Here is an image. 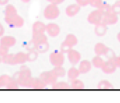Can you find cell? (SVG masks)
<instances>
[{"label": "cell", "mask_w": 120, "mask_h": 103, "mask_svg": "<svg viewBox=\"0 0 120 103\" xmlns=\"http://www.w3.org/2000/svg\"><path fill=\"white\" fill-rule=\"evenodd\" d=\"M105 60L100 55H95L91 59L92 67H95V68H101L103 64L105 63Z\"/></svg>", "instance_id": "cell-20"}, {"label": "cell", "mask_w": 120, "mask_h": 103, "mask_svg": "<svg viewBox=\"0 0 120 103\" xmlns=\"http://www.w3.org/2000/svg\"><path fill=\"white\" fill-rule=\"evenodd\" d=\"M117 39H118V42L120 43V32H118V36H117Z\"/></svg>", "instance_id": "cell-45"}, {"label": "cell", "mask_w": 120, "mask_h": 103, "mask_svg": "<svg viewBox=\"0 0 120 103\" xmlns=\"http://www.w3.org/2000/svg\"><path fill=\"white\" fill-rule=\"evenodd\" d=\"M60 27L56 23L53 22H50V23L47 24L46 25V30L45 32L47 33V35L51 37H56L59 35L60 33Z\"/></svg>", "instance_id": "cell-7"}, {"label": "cell", "mask_w": 120, "mask_h": 103, "mask_svg": "<svg viewBox=\"0 0 120 103\" xmlns=\"http://www.w3.org/2000/svg\"><path fill=\"white\" fill-rule=\"evenodd\" d=\"M19 73L22 76H31V71L26 65H22L20 70H19Z\"/></svg>", "instance_id": "cell-32"}, {"label": "cell", "mask_w": 120, "mask_h": 103, "mask_svg": "<svg viewBox=\"0 0 120 103\" xmlns=\"http://www.w3.org/2000/svg\"><path fill=\"white\" fill-rule=\"evenodd\" d=\"M118 15L113 13V12H109V13L105 14L103 17V20L102 22L104 24H105L106 26H112L114 25L118 22Z\"/></svg>", "instance_id": "cell-8"}, {"label": "cell", "mask_w": 120, "mask_h": 103, "mask_svg": "<svg viewBox=\"0 0 120 103\" xmlns=\"http://www.w3.org/2000/svg\"><path fill=\"white\" fill-rule=\"evenodd\" d=\"M107 32H108V26L104 24L103 22L95 26L94 32L97 36H104L105 35H106Z\"/></svg>", "instance_id": "cell-14"}, {"label": "cell", "mask_w": 120, "mask_h": 103, "mask_svg": "<svg viewBox=\"0 0 120 103\" xmlns=\"http://www.w3.org/2000/svg\"><path fill=\"white\" fill-rule=\"evenodd\" d=\"M40 78L47 85H51V86L58 81V77L54 74V73L52 70H50V71H45L43 73H41L40 75Z\"/></svg>", "instance_id": "cell-5"}, {"label": "cell", "mask_w": 120, "mask_h": 103, "mask_svg": "<svg viewBox=\"0 0 120 103\" xmlns=\"http://www.w3.org/2000/svg\"><path fill=\"white\" fill-rule=\"evenodd\" d=\"M17 43V39L11 36H3L0 39V45L7 46L8 48L14 46Z\"/></svg>", "instance_id": "cell-10"}, {"label": "cell", "mask_w": 120, "mask_h": 103, "mask_svg": "<svg viewBox=\"0 0 120 103\" xmlns=\"http://www.w3.org/2000/svg\"><path fill=\"white\" fill-rule=\"evenodd\" d=\"M20 86L18 84V82L16 79H14V78H11V80L9 81L8 84L7 88H8V89H17Z\"/></svg>", "instance_id": "cell-33"}, {"label": "cell", "mask_w": 120, "mask_h": 103, "mask_svg": "<svg viewBox=\"0 0 120 103\" xmlns=\"http://www.w3.org/2000/svg\"><path fill=\"white\" fill-rule=\"evenodd\" d=\"M52 87L53 89H68V88H70V84H68L66 82H56L52 85Z\"/></svg>", "instance_id": "cell-28"}, {"label": "cell", "mask_w": 120, "mask_h": 103, "mask_svg": "<svg viewBox=\"0 0 120 103\" xmlns=\"http://www.w3.org/2000/svg\"><path fill=\"white\" fill-rule=\"evenodd\" d=\"M17 14V10L12 4H7L4 10V15L5 17H12Z\"/></svg>", "instance_id": "cell-22"}, {"label": "cell", "mask_w": 120, "mask_h": 103, "mask_svg": "<svg viewBox=\"0 0 120 103\" xmlns=\"http://www.w3.org/2000/svg\"><path fill=\"white\" fill-rule=\"evenodd\" d=\"M48 85L39 77V78H33V81H32L31 87L35 88V89H43V88L46 87Z\"/></svg>", "instance_id": "cell-18"}, {"label": "cell", "mask_w": 120, "mask_h": 103, "mask_svg": "<svg viewBox=\"0 0 120 103\" xmlns=\"http://www.w3.org/2000/svg\"><path fill=\"white\" fill-rule=\"evenodd\" d=\"M4 21L9 27H12V28H16V27L20 28V27H23L24 23H25L24 19L21 16H19L18 14L12 16V17H4Z\"/></svg>", "instance_id": "cell-3"}, {"label": "cell", "mask_w": 120, "mask_h": 103, "mask_svg": "<svg viewBox=\"0 0 120 103\" xmlns=\"http://www.w3.org/2000/svg\"><path fill=\"white\" fill-rule=\"evenodd\" d=\"M70 87L72 89H83V88H85V84L82 80L76 78V79L71 81Z\"/></svg>", "instance_id": "cell-24"}, {"label": "cell", "mask_w": 120, "mask_h": 103, "mask_svg": "<svg viewBox=\"0 0 120 103\" xmlns=\"http://www.w3.org/2000/svg\"><path fill=\"white\" fill-rule=\"evenodd\" d=\"M101 69L103 73H106V74H112L116 71L117 67L113 62V60L108 59L107 61H105V63L102 66Z\"/></svg>", "instance_id": "cell-9"}, {"label": "cell", "mask_w": 120, "mask_h": 103, "mask_svg": "<svg viewBox=\"0 0 120 103\" xmlns=\"http://www.w3.org/2000/svg\"><path fill=\"white\" fill-rule=\"evenodd\" d=\"M81 10V7L78 5L77 4H72L68 5L67 8H66L65 10V13L68 17H72L74 16L77 15L78 12H80Z\"/></svg>", "instance_id": "cell-11"}, {"label": "cell", "mask_w": 120, "mask_h": 103, "mask_svg": "<svg viewBox=\"0 0 120 103\" xmlns=\"http://www.w3.org/2000/svg\"><path fill=\"white\" fill-rule=\"evenodd\" d=\"M67 54H68V59L69 63L72 66H76L77 64H78L79 62L81 61V58H82L80 52L74 50V49H71Z\"/></svg>", "instance_id": "cell-6"}, {"label": "cell", "mask_w": 120, "mask_h": 103, "mask_svg": "<svg viewBox=\"0 0 120 103\" xmlns=\"http://www.w3.org/2000/svg\"><path fill=\"white\" fill-rule=\"evenodd\" d=\"M4 32H5V30H4V26L0 23V37H2L4 35Z\"/></svg>", "instance_id": "cell-43"}, {"label": "cell", "mask_w": 120, "mask_h": 103, "mask_svg": "<svg viewBox=\"0 0 120 103\" xmlns=\"http://www.w3.org/2000/svg\"><path fill=\"white\" fill-rule=\"evenodd\" d=\"M64 42H65L66 44H68L69 46L73 48L75 45H77L78 40H77V36H76L75 35H73V34H68V35L66 36L65 39H64Z\"/></svg>", "instance_id": "cell-19"}, {"label": "cell", "mask_w": 120, "mask_h": 103, "mask_svg": "<svg viewBox=\"0 0 120 103\" xmlns=\"http://www.w3.org/2000/svg\"><path fill=\"white\" fill-rule=\"evenodd\" d=\"M99 89H113V85L107 80H101L97 85Z\"/></svg>", "instance_id": "cell-27"}, {"label": "cell", "mask_w": 120, "mask_h": 103, "mask_svg": "<svg viewBox=\"0 0 120 103\" xmlns=\"http://www.w3.org/2000/svg\"><path fill=\"white\" fill-rule=\"evenodd\" d=\"M104 56H105L108 59H109V60H112L113 58H114L116 55H115V53H114V51H113L112 49H110V48H109L108 47V49H107V50L105 51V55H104Z\"/></svg>", "instance_id": "cell-34"}, {"label": "cell", "mask_w": 120, "mask_h": 103, "mask_svg": "<svg viewBox=\"0 0 120 103\" xmlns=\"http://www.w3.org/2000/svg\"><path fill=\"white\" fill-rule=\"evenodd\" d=\"M49 62L53 67L55 66H63L65 61L64 54L60 50H55L49 55Z\"/></svg>", "instance_id": "cell-2"}, {"label": "cell", "mask_w": 120, "mask_h": 103, "mask_svg": "<svg viewBox=\"0 0 120 103\" xmlns=\"http://www.w3.org/2000/svg\"><path fill=\"white\" fill-rule=\"evenodd\" d=\"M60 15V10L58 5L53 4H49L45 7L44 10V17L45 19L53 21L57 19Z\"/></svg>", "instance_id": "cell-1"}, {"label": "cell", "mask_w": 120, "mask_h": 103, "mask_svg": "<svg viewBox=\"0 0 120 103\" xmlns=\"http://www.w3.org/2000/svg\"><path fill=\"white\" fill-rule=\"evenodd\" d=\"M9 49L10 48H8V47L0 45V56L4 57V55H8L9 53Z\"/></svg>", "instance_id": "cell-38"}, {"label": "cell", "mask_w": 120, "mask_h": 103, "mask_svg": "<svg viewBox=\"0 0 120 103\" xmlns=\"http://www.w3.org/2000/svg\"><path fill=\"white\" fill-rule=\"evenodd\" d=\"M112 60H113V62L114 63V64L116 65L117 68H120V55L119 56H115Z\"/></svg>", "instance_id": "cell-41"}, {"label": "cell", "mask_w": 120, "mask_h": 103, "mask_svg": "<svg viewBox=\"0 0 120 103\" xmlns=\"http://www.w3.org/2000/svg\"><path fill=\"white\" fill-rule=\"evenodd\" d=\"M31 40L34 42L35 45H38L40 43H42V42H45L48 40V37H47L46 35L44 34H36V35H32V39Z\"/></svg>", "instance_id": "cell-21"}, {"label": "cell", "mask_w": 120, "mask_h": 103, "mask_svg": "<svg viewBox=\"0 0 120 103\" xmlns=\"http://www.w3.org/2000/svg\"><path fill=\"white\" fill-rule=\"evenodd\" d=\"M119 15H120V14H119Z\"/></svg>", "instance_id": "cell-49"}, {"label": "cell", "mask_w": 120, "mask_h": 103, "mask_svg": "<svg viewBox=\"0 0 120 103\" xmlns=\"http://www.w3.org/2000/svg\"><path fill=\"white\" fill-rule=\"evenodd\" d=\"M76 4H77L81 8L86 7V6L89 5V0H75Z\"/></svg>", "instance_id": "cell-39"}, {"label": "cell", "mask_w": 120, "mask_h": 103, "mask_svg": "<svg viewBox=\"0 0 120 103\" xmlns=\"http://www.w3.org/2000/svg\"><path fill=\"white\" fill-rule=\"evenodd\" d=\"M11 80V77L9 75H1L0 76V88L2 87H7L9 81Z\"/></svg>", "instance_id": "cell-31"}, {"label": "cell", "mask_w": 120, "mask_h": 103, "mask_svg": "<svg viewBox=\"0 0 120 103\" xmlns=\"http://www.w3.org/2000/svg\"><path fill=\"white\" fill-rule=\"evenodd\" d=\"M9 0H0V5H7Z\"/></svg>", "instance_id": "cell-44"}, {"label": "cell", "mask_w": 120, "mask_h": 103, "mask_svg": "<svg viewBox=\"0 0 120 103\" xmlns=\"http://www.w3.org/2000/svg\"><path fill=\"white\" fill-rule=\"evenodd\" d=\"M111 12L113 13L116 14V15H119L120 14V4L115 3L114 4L111 6Z\"/></svg>", "instance_id": "cell-36"}, {"label": "cell", "mask_w": 120, "mask_h": 103, "mask_svg": "<svg viewBox=\"0 0 120 103\" xmlns=\"http://www.w3.org/2000/svg\"><path fill=\"white\" fill-rule=\"evenodd\" d=\"M14 60H15V64H23L27 62L26 54L24 52H18L17 54H14Z\"/></svg>", "instance_id": "cell-16"}, {"label": "cell", "mask_w": 120, "mask_h": 103, "mask_svg": "<svg viewBox=\"0 0 120 103\" xmlns=\"http://www.w3.org/2000/svg\"><path fill=\"white\" fill-rule=\"evenodd\" d=\"M47 1L49 2V4H56V5H58V4L64 3L65 0H47Z\"/></svg>", "instance_id": "cell-42"}, {"label": "cell", "mask_w": 120, "mask_h": 103, "mask_svg": "<svg viewBox=\"0 0 120 103\" xmlns=\"http://www.w3.org/2000/svg\"><path fill=\"white\" fill-rule=\"evenodd\" d=\"M92 68V64L91 62L88 61V60H82L79 62L78 63V69L80 71L81 74H85L87 73L88 72H90Z\"/></svg>", "instance_id": "cell-13"}, {"label": "cell", "mask_w": 120, "mask_h": 103, "mask_svg": "<svg viewBox=\"0 0 120 103\" xmlns=\"http://www.w3.org/2000/svg\"><path fill=\"white\" fill-rule=\"evenodd\" d=\"M81 73L79 71L78 68H76L75 66H72V68H70L68 69V71L67 72V75H68V78L70 81L76 78H78V77L80 76Z\"/></svg>", "instance_id": "cell-17"}, {"label": "cell", "mask_w": 120, "mask_h": 103, "mask_svg": "<svg viewBox=\"0 0 120 103\" xmlns=\"http://www.w3.org/2000/svg\"><path fill=\"white\" fill-rule=\"evenodd\" d=\"M104 14L100 12L99 9H95V10L92 11L87 17V21L91 25H97L99 23H101L102 20H103Z\"/></svg>", "instance_id": "cell-4"}, {"label": "cell", "mask_w": 120, "mask_h": 103, "mask_svg": "<svg viewBox=\"0 0 120 103\" xmlns=\"http://www.w3.org/2000/svg\"><path fill=\"white\" fill-rule=\"evenodd\" d=\"M2 63L8 65H16L14 60V54H8L2 57Z\"/></svg>", "instance_id": "cell-25"}, {"label": "cell", "mask_w": 120, "mask_h": 103, "mask_svg": "<svg viewBox=\"0 0 120 103\" xmlns=\"http://www.w3.org/2000/svg\"><path fill=\"white\" fill-rule=\"evenodd\" d=\"M46 25L42 22H35L32 25V35L45 33Z\"/></svg>", "instance_id": "cell-12"}, {"label": "cell", "mask_w": 120, "mask_h": 103, "mask_svg": "<svg viewBox=\"0 0 120 103\" xmlns=\"http://www.w3.org/2000/svg\"><path fill=\"white\" fill-rule=\"evenodd\" d=\"M102 3H103V0H89V5L95 8H98Z\"/></svg>", "instance_id": "cell-35"}, {"label": "cell", "mask_w": 120, "mask_h": 103, "mask_svg": "<svg viewBox=\"0 0 120 103\" xmlns=\"http://www.w3.org/2000/svg\"><path fill=\"white\" fill-rule=\"evenodd\" d=\"M26 49L28 51H30V50H35V44H34V42L32 41V40H30V42H28L26 45Z\"/></svg>", "instance_id": "cell-40"}, {"label": "cell", "mask_w": 120, "mask_h": 103, "mask_svg": "<svg viewBox=\"0 0 120 103\" xmlns=\"http://www.w3.org/2000/svg\"><path fill=\"white\" fill-rule=\"evenodd\" d=\"M49 49V44L48 40L35 45V50L38 53H45L48 51Z\"/></svg>", "instance_id": "cell-23"}, {"label": "cell", "mask_w": 120, "mask_h": 103, "mask_svg": "<svg viewBox=\"0 0 120 103\" xmlns=\"http://www.w3.org/2000/svg\"><path fill=\"white\" fill-rule=\"evenodd\" d=\"M97 9H99V10L105 15V14L111 12V5H109V4H107V3H105V2H103L101 4V5H100Z\"/></svg>", "instance_id": "cell-29"}, {"label": "cell", "mask_w": 120, "mask_h": 103, "mask_svg": "<svg viewBox=\"0 0 120 103\" xmlns=\"http://www.w3.org/2000/svg\"><path fill=\"white\" fill-rule=\"evenodd\" d=\"M52 71L54 73V74L56 75L58 78H64L66 74H67V72H66L65 68L63 66H55L54 68L52 69Z\"/></svg>", "instance_id": "cell-26"}, {"label": "cell", "mask_w": 120, "mask_h": 103, "mask_svg": "<svg viewBox=\"0 0 120 103\" xmlns=\"http://www.w3.org/2000/svg\"><path fill=\"white\" fill-rule=\"evenodd\" d=\"M2 63V57L0 56V63Z\"/></svg>", "instance_id": "cell-48"}, {"label": "cell", "mask_w": 120, "mask_h": 103, "mask_svg": "<svg viewBox=\"0 0 120 103\" xmlns=\"http://www.w3.org/2000/svg\"><path fill=\"white\" fill-rule=\"evenodd\" d=\"M39 53L36 50H30L28 51V53L26 54V58H27V62H34L38 59Z\"/></svg>", "instance_id": "cell-30"}, {"label": "cell", "mask_w": 120, "mask_h": 103, "mask_svg": "<svg viewBox=\"0 0 120 103\" xmlns=\"http://www.w3.org/2000/svg\"><path fill=\"white\" fill-rule=\"evenodd\" d=\"M116 3H118V4H120V0H116Z\"/></svg>", "instance_id": "cell-47"}, {"label": "cell", "mask_w": 120, "mask_h": 103, "mask_svg": "<svg viewBox=\"0 0 120 103\" xmlns=\"http://www.w3.org/2000/svg\"><path fill=\"white\" fill-rule=\"evenodd\" d=\"M108 49V46L106 45H105L104 43H101V42H99V43L95 44V47H94V51H95V54L96 55H104L105 53V51Z\"/></svg>", "instance_id": "cell-15"}, {"label": "cell", "mask_w": 120, "mask_h": 103, "mask_svg": "<svg viewBox=\"0 0 120 103\" xmlns=\"http://www.w3.org/2000/svg\"><path fill=\"white\" fill-rule=\"evenodd\" d=\"M22 3H25V4H27V3H29L30 1V0H21Z\"/></svg>", "instance_id": "cell-46"}, {"label": "cell", "mask_w": 120, "mask_h": 103, "mask_svg": "<svg viewBox=\"0 0 120 103\" xmlns=\"http://www.w3.org/2000/svg\"><path fill=\"white\" fill-rule=\"evenodd\" d=\"M71 49H72V47L69 46V45H68V44H66L64 41L61 44V45H60V51H62L64 54H67Z\"/></svg>", "instance_id": "cell-37"}]
</instances>
